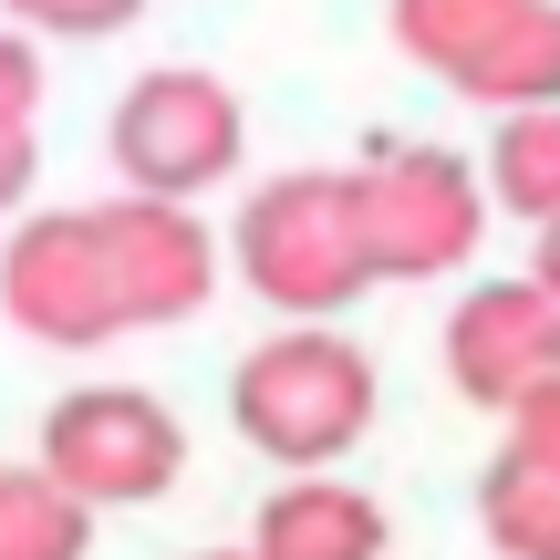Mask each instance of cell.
<instances>
[{
    "instance_id": "cell-1",
    "label": "cell",
    "mask_w": 560,
    "mask_h": 560,
    "mask_svg": "<svg viewBox=\"0 0 560 560\" xmlns=\"http://www.w3.org/2000/svg\"><path fill=\"white\" fill-rule=\"evenodd\" d=\"M229 416L291 478H322L342 467L363 436H374V353L332 322H291V332L249 342L240 374H229Z\"/></svg>"
},
{
    "instance_id": "cell-13",
    "label": "cell",
    "mask_w": 560,
    "mask_h": 560,
    "mask_svg": "<svg viewBox=\"0 0 560 560\" xmlns=\"http://www.w3.org/2000/svg\"><path fill=\"white\" fill-rule=\"evenodd\" d=\"M478 529H488V550H499V560H560V478L488 457V478H478Z\"/></svg>"
},
{
    "instance_id": "cell-3",
    "label": "cell",
    "mask_w": 560,
    "mask_h": 560,
    "mask_svg": "<svg viewBox=\"0 0 560 560\" xmlns=\"http://www.w3.org/2000/svg\"><path fill=\"white\" fill-rule=\"evenodd\" d=\"M384 21L405 62L488 115L560 104V0H384Z\"/></svg>"
},
{
    "instance_id": "cell-12",
    "label": "cell",
    "mask_w": 560,
    "mask_h": 560,
    "mask_svg": "<svg viewBox=\"0 0 560 560\" xmlns=\"http://www.w3.org/2000/svg\"><path fill=\"white\" fill-rule=\"evenodd\" d=\"M83 550H94V509L52 467H0V560H83Z\"/></svg>"
},
{
    "instance_id": "cell-19",
    "label": "cell",
    "mask_w": 560,
    "mask_h": 560,
    "mask_svg": "<svg viewBox=\"0 0 560 560\" xmlns=\"http://www.w3.org/2000/svg\"><path fill=\"white\" fill-rule=\"evenodd\" d=\"M208 560H260V550H208Z\"/></svg>"
},
{
    "instance_id": "cell-16",
    "label": "cell",
    "mask_w": 560,
    "mask_h": 560,
    "mask_svg": "<svg viewBox=\"0 0 560 560\" xmlns=\"http://www.w3.org/2000/svg\"><path fill=\"white\" fill-rule=\"evenodd\" d=\"M42 115V52L32 32H0V136H32Z\"/></svg>"
},
{
    "instance_id": "cell-9",
    "label": "cell",
    "mask_w": 560,
    "mask_h": 560,
    "mask_svg": "<svg viewBox=\"0 0 560 560\" xmlns=\"http://www.w3.org/2000/svg\"><path fill=\"white\" fill-rule=\"evenodd\" d=\"M560 374V301L540 280H478V291L446 312V384L488 416H509L520 395H540Z\"/></svg>"
},
{
    "instance_id": "cell-2",
    "label": "cell",
    "mask_w": 560,
    "mask_h": 560,
    "mask_svg": "<svg viewBox=\"0 0 560 560\" xmlns=\"http://www.w3.org/2000/svg\"><path fill=\"white\" fill-rule=\"evenodd\" d=\"M240 280L270 312H353L374 291V249H363V208H353V166H291L240 208Z\"/></svg>"
},
{
    "instance_id": "cell-18",
    "label": "cell",
    "mask_w": 560,
    "mask_h": 560,
    "mask_svg": "<svg viewBox=\"0 0 560 560\" xmlns=\"http://www.w3.org/2000/svg\"><path fill=\"white\" fill-rule=\"evenodd\" d=\"M529 280H540V291H550V301H560V219H550V229H540V260H529Z\"/></svg>"
},
{
    "instance_id": "cell-6",
    "label": "cell",
    "mask_w": 560,
    "mask_h": 560,
    "mask_svg": "<svg viewBox=\"0 0 560 560\" xmlns=\"http://www.w3.org/2000/svg\"><path fill=\"white\" fill-rule=\"evenodd\" d=\"M42 467L83 509H145L187 478V425L145 384H83L42 416Z\"/></svg>"
},
{
    "instance_id": "cell-11",
    "label": "cell",
    "mask_w": 560,
    "mask_h": 560,
    "mask_svg": "<svg viewBox=\"0 0 560 560\" xmlns=\"http://www.w3.org/2000/svg\"><path fill=\"white\" fill-rule=\"evenodd\" d=\"M478 177H488V198H499L509 219L550 229L560 219V104H520V115H499Z\"/></svg>"
},
{
    "instance_id": "cell-15",
    "label": "cell",
    "mask_w": 560,
    "mask_h": 560,
    "mask_svg": "<svg viewBox=\"0 0 560 560\" xmlns=\"http://www.w3.org/2000/svg\"><path fill=\"white\" fill-rule=\"evenodd\" d=\"M145 0H11V21L21 32H52V42H104V32H125Z\"/></svg>"
},
{
    "instance_id": "cell-14",
    "label": "cell",
    "mask_w": 560,
    "mask_h": 560,
    "mask_svg": "<svg viewBox=\"0 0 560 560\" xmlns=\"http://www.w3.org/2000/svg\"><path fill=\"white\" fill-rule=\"evenodd\" d=\"M499 425H509V436H499L509 467H540V478H560V374L540 384V395H520Z\"/></svg>"
},
{
    "instance_id": "cell-4",
    "label": "cell",
    "mask_w": 560,
    "mask_h": 560,
    "mask_svg": "<svg viewBox=\"0 0 560 560\" xmlns=\"http://www.w3.org/2000/svg\"><path fill=\"white\" fill-rule=\"evenodd\" d=\"M353 208H363L374 280H446L488 240V177L457 145H374L353 166Z\"/></svg>"
},
{
    "instance_id": "cell-17",
    "label": "cell",
    "mask_w": 560,
    "mask_h": 560,
    "mask_svg": "<svg viewBox=\"0 0 560 560\" xmlns=\"http://www.w3.org/2000/svg\"><path fill=\"white\" fill-rule=\"evenodd\" d=\"M32 198V136H0V219Z\"/></svg>"
},
{
    "instance_id": "cell-8",
    "label": "cell",
    "mask_w": 560,
    "mask_h": 560,
    "mask_svg": "<svg viewBox=\"0 0 560 560\" xmlns=\"http://www.w3.org/2000/svg\"><path fill=\"white\" fill-rule=\"evenodd\" d=\"M94 240H104V270H115V312L125 332H145V322H187L208 312V291H219V240L198 229V208L177 198H104L94 208Z\"/></svg>"
},
{
    "instance_id": "cell-10",
    "label": "cell",
    "mask_w": 560,
    "mask_h": 560,
    "mask_svg": "<svg viewBox=\"0 0 560 560\" xmlns=\"http://www.w3.org/2000/svg\"><path fill=\"white\" fill-rule=\"evenodd\" d=\"M384 540L395 529H384V509L353 478H291L249 520V550L260 560H384Z\"/></svg>"
},
{
    "instance_id": "cell-7",
    "label": "cell",
    "mask_w": 560,
    "mask_h": 560,
    "mask_svg": "<svg viewBox=\"0 0 560 560\" xmlns=\"http://www.w3.org/2000/svg\"><path fill=\"white\" fill-rule=\"evenodd\" d=\"M0 312H11L32 342H62V353H94V342L125 332L115 270H104V240H94V208H52V219L11 229V249H0Z\"/></svg>"
},
{
    "instance_id": "cell-5",
    "label": "cell",
    "mask_w": 560,
    "mask_h": 560,
    "mask_svg": "<svg viewBox=\"0 0 560 560\" xmlns=\"http://www.w3.org/2000/svg\"><path fill=\"white\" fill-rule=\"evenodd\" d=\"M104 145H115V166H125V187H136V198L198 208L219 177H240L249 115H240V94H229L219 73L166 62V73L125 83V104H115V125H104Z\"/></svg>"
}]
</instances>
